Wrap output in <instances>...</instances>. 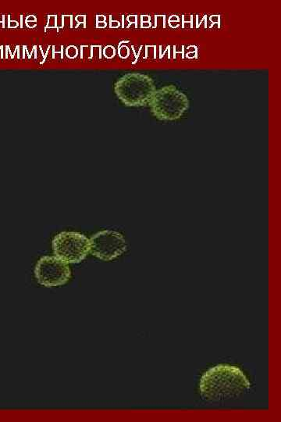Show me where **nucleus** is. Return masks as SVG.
<instances>
[{"instance_id": "1", "label": "nucleus", "mask_w": 281, "mask_h": 422, "mask_svg": "<svg viewBox=\"0 0 281 422\" xmlns=\"http://www.w3.org/2000/svg\"><path fill=\"white\" fill-rule=\"evenodd\" d=\"M251 383L239 367L218 364L206 370L199 383L200 395L207 402L217 403L246 393Z\"/></svg>"}, {"instance_id": "2", "label": "nucleus", "mask_w": 281, "mask_h": 422, "mask_svg": "<svg viewBox=\"0 0 281 422\" xmlns=\"http://www.w3.org/2000/svg\"><path fill=\"white\" fill-rule=\"evenodd\" d=\"M156 91L153 80L141 73H128L117 80L114 92L126 106L140 107L148 105Z\"/></svg>"}, {"instance_id": "3", "label": "nucleus", "mask_w": 281, "mask_h": 422, "mask_svg": "<svg viewBox=\"0 0 281 422\" xmlns=\"http://www.w3.org/2000/svg\"><path fill=\"white\" fill-rule=\"evenodd\" d=\"M148 106L158 120H175L188 109L189 100L174 85H166L155 91Z\"/></svg>"}, {"instance_id": "4", "label": "nucleus", "mask_w": 281, "mask_h": 422, "mask_svg": "<svg viewBox=\"0 0 281 422\" xmlns=\"http://www.w3.org/2000/svg\"><path fill=\"white\" fill-rule=\"evenodd\" d=\"M52 247L59 259L67 264H79L88 254L90 240L81 233L62 231L55 236Z\"/></svg>"}, {"instance_id": "5", "label": "nucleus", "mask_w": 281, "mask_h": 422, "mask_svg": "<svg viewBox=\"0 0 281 422\" xmlns=\"http://www.w3.org/2000/svg\"><path fill=\"white\" fill-rule=\"evenodd\" d=\"M89 240L91 254L103 261L115 259L127 249V242L123 234L112 230L98 231Z\"/></svg>"}, {"instance_id": "6", "label": "nucleus", "mask_w": 281, "mask_h": 422, "mask_svg": "<svg viewBox=\"0 0 281 422\" xmlns=\"http://www.w3.org/2000/svg\"><path fill=\"white\" fill-rule=\"evenodd\" d=\"M34 276L37 282L45 287H57L68 282L71 270L67 263L56 256H45L36 264Z\"/></svg>"}, {"instance_id": "7", "label": "nucleus", "mask_w": 281, "mask_h": 422, "mask_svg": "<svg viewBox=\"0 0 281 422\" xmlns=\"http://www.w3.org/2000/svg\"><path fill=\"white\" fill-rule=\"evenodd\" d=\"M91 59H101V45H91Z\"/></svg>"}, {"instance_id": "8", "label": "nucleus", "mask_w": 281, "mask_h": 422, "mask_svg": "<svg viewBox=\"0 0 281 422\" xmlns=\"http://www.w3.org/2000/svg\"><path fill=\"white\" fill-rule=\"evenodd\" d=\"M102 54L104 55L105 57L108 59H111L115 56L116 55V49L112 45H106L104 48H103L102 51Z\"/></svg>"}, {"instance_id": "9", "label": "nucleus", "mask_w": 281, "mask_h": 422, "mask_svg": "<svg viewBox=\"0 0 281 422\" xmlns=\"http://www.w3.org/2000/svg\"><path fill=\"white\" fill-rule=\"evenodd\" d=\"M145 59L147 58H151V59H155L156 58V46L155 45H146L145 46Z\"/></svg>"}, {"instance_id": "10", "label": "nucleus", "mask_w": 281, "mask_h": 422, "mask_svg": "<svg viewBox=\"0 0 281 422\" xmlns=\"http://www.w3.org/2000/svg\"><path fill=\"white\" fill-rule=\"evenodd\" d=\"M66 55L69 59H74L78 55V49L75 45H69L66 48Z\"/></svg>"}, {"instance_id": "11", "label": "nucleus", "mask_w": 281, "mask_h": 422, "mask_svg": "<svg viewBox=\"0 0 281 422\" xmlns=\"http://www.w3.org/2000/svg\"><path fill=\"white\" fill-rule=\"evenodd\" d=\"M48 28H57V16L48 15V22L45 25V30L46 31Z\"/></svg>"}, {"instance_id": "12", "label": "nucleus", "mask_w": 281, "mask_h": 422, "mask_svg": "<svg viewBox=\"0 0 281 422\" xmlns=\"http://www.w3.org/2000/svg\"><path fill=\"white\" fill-rule=\"evenodd\" d=\"M131 50L126 45H120L118 46V55L121 59H126L129 57Z\"/></svg>"}, {"instance_id": "13", "label": "nucleus", "mask_w": 281, "mask_h": 422, "mask_svg": "<svg viewBox=\"0 0 281 422\" xmlns=\"http://www.w3.org/2000/svg\"><path fill=\"white\" fill-rule=\"evenodd\" d=\"M81 58L82 59H91V46H89V45H81Z\"/></svg>"}, {"instance_id": "14", "label": "nucleus", "mask_w": 281, "mask_h": 422, "mask_svg": "<svg viewBox=\"0 0 281 422\" xmlns=\"http://www.w3.org/2000/svg\"><path fill=\"white\" fill-rule=\"evenodd\" d=\"M62 25L64 28H73V17L72 15H62Z\"/></svg>"}, {"instance_id": "15", "label": "nucleus", "mask_w": 281, "mask_h": 422, "mask_svg": "<svg viewBox=\"0 0 281 422\" xmlns=\"http://www.w3.org/2000/svg\"><path fill=\"white\" fill-rule=\"evenodd\" d=\"M155 24L153 28H165V16L157 15L155 17Z\"/></svg>"}, {"instance_id": "16", "label": "nucleus", "mask_w": 281, "mask_h": 422, "mask_svg": "<svg viewBox=\"0 0 281 422\" xmlns=\"http://www.w3.org/2000/svg\"><path fill=\"white\" fill-rule=\"evenodd\" d=\"M186 23H190V28H193V16H185L183 15L182 16V28H184V24Z\"/></svg>"}, {"instance_id": "17", "label": "nucleus", "mask_w": 281, "mask_h": 422, "mask_svg": "<svg viewBox=\"0 0 281 422\" xmlns=\"http://www.w3.org/2000/svg\"><path fill=\"white\" fill-rule=\"evenodd\" d=\"M75 21L77 23V25H76L75 28H77L80 24L83 23L84 24V28H86V16L85 15H77L75 17Z\"/></svg>"}, {"instance_id": "18", "label": "nucleus", "mask_w": 281, "mask_h": 422, "mask_svg": "<svg viewBox=\"0 0 281 422\" xmlns=\"http://www.w3.org/2000/svg\"><path fill=\"white\" fill-rule=\"evenodd\" d=\"M209 21L211 22V26L210 28H212L214 24L217 23L218 24V27L219 28L220 27V17L219 15H212L210 16L209 17Z\"/></svg>"}, {"instance_id": "19", "label": "nucleus", "mask_w": 281, "mask_h": 422, "mask_svg": "<svg viewBox=\"0 0 281 422\" xmlns=\"http://www.w3.org/2000/svg\"><path fill=\"white\" fill-rule=\"evenodd\" d=\"M126 20L129 23V25L127 26V28H130L131 24H133L134 23L135 24V28H137V15H130L126 17Z\"/></svg>"}, {"instance_id": "20", "label": "nucleus", "mask_w": 281, "mask_h": 422, "mask_svg": "<svg viewBox=\"0 0 281 422\" xmlns=\"http://www.w3.org/2000/svg\"><path fill=\"white\" fill-rule=\"evenodd\" d=\"M197 55H198V48L196 46H195L192 51L188 50V52L186 53V57L188 59H193V58H197Z\"/></svg>"}, {"instance_id": "21", "label": "nucleus", "mask_w": 281, "mask_h": 422, "mask_svg": "<svg viewBox=\"0 0 281 422\" xmlns=\"http://www.w3.org/2000/svg\"><path fill=\"white\" fill-rule=\"evenodd\" d=\"M52 59H54L56 54H61V58H62V59L63 58V48H64L63 45H62V48H61L60 51H58L57 46H55V45L52 46Z\"/></svg>"}, {"instance_id": "22", "label": "nucleus", "mask_w": 281, "mask_h": 422, "mask_svg": "<svg viewBox=\"0 0 281 422\" xmlns=\"http://www.w3.org/2000/svg\"><path fill=\"white\" fill-rule=\"evenodd\" d=\"M120 26V22L118 20H113L112 17H109V27L111 28H118Z\"/></svg>"}, {"instance_id": "23", "label": "nucleus", "mask_w": 281, "mask_h": 422, "mask_svg": "<svg viewBox=\"0 0 281 422\" xmlns=\"http://www.w3.org/2000/svg\"><path fill=\"white\" fill-rule=\"evenodd\" d=\"M19 26V23L16 20H10V17L8 16V28H16Z\"/></svg>"}, {"instance_id": "24", "label": "nucleus", "mask_w": 281, "mask_h": 422, "mask_svg": "<svg viewBox=\"0 0 281 422\" xmlns=\"http://www.w3.org/2000/svg\"><path fill=\"white\" fill-rule=\"evenodd\" d=\"M175 22H176V23H177L180 22V18L178 17V16L172 15L171 17H169V21H168L169 23H175Z\"/></svg>"}, {"instance_id": "25", "label": "nucleus", "mask_w": 281, "mask_h": 422, "mask_svg": "<svg viewBox=\"0 0 281 422\" xmlns=\"http://www.w3.org/2000/svg\"><path fill=\"white\" fill-rule=\"evenodd\" d=\"M151 22V17L148 15H142L140 16V23H149Z\"/></svg>"}, {"instance_id": "26", "label": "nucleus", "mask_w": 281, "mask_h": 422, "mask_svg": "<svg viewBox=\"0 0 281 422\" xmlns=\"http://www.w3.org/2000/svg\"><path fill=\"white\" fill-rule=\"evenodd\" d=\"M106 21V17L104 15H98L96 17V23H103Z\"/></svg>"}, {"instance_id": "27", "label": "nucleus", "mask_w": 281, "mask_h": 422, "mask_svg": "<svg viewBox=\"0 0 281 422\" xmlns=\"http://www.w3.org/2000/svg\"><path fill=\"white\" fill-rule=\"evenodd\" d=\"M37 21V18H36L34 16H28V17H26L25 19V23H29V22H35Z\"/></svg>"}, {"instance_id": "28", "label": "nucleus", "mask_w": 281, "mask_h": 422, "mask_svg": "<svg viewBox=\"0 0 281 422\" xmlns=\"http://www.w3.org/2000/svg\"><path fill=\"white\" fill-rule=\"evenodd\" d=\"M106 26H107L106 21L103 22V23H96V28H105Z\"/></svg>"}, {"instance_id": "29", "label": "nucleus", "mask_w": 281, "mask_h": 422, "mask_svg": "<svg viewBox=\"0 0 281 422\" xmlns=\"http://www.w3.org/2000/svg\"><path fill=\"white\" fill-rule=\"evenodd\" d=\"M140 27H141L142 28H151V22H149V23H140Z\"/></svg>"}, {"instance_id": "30", "label": "nucleus", "mask_w": 281, "mask_h": 422, "mask_svg": "<svg viewBox=\"0 0 281 422\" xmlns=\"http://www.w3.org/2000/svg\"><path fill=\"white\" fill-rule=\"evenodd\" d=\"M20 28H23V17H20Z\"/></svg>"}, {"instance_id": "31", "label": "nucleus", "mask_w": 281, "mask_h": 422, "mask_svg": "<svg viewBox=\"0 0 281 422\" xmlns=\"http://www.w3.org/2000/svg\"><path fill=\"white\" fill-rule=\"evenodd\" d=\"M0 52H3V46H2V45H1V46H0Z\"/></svg>"}]
</instances>
